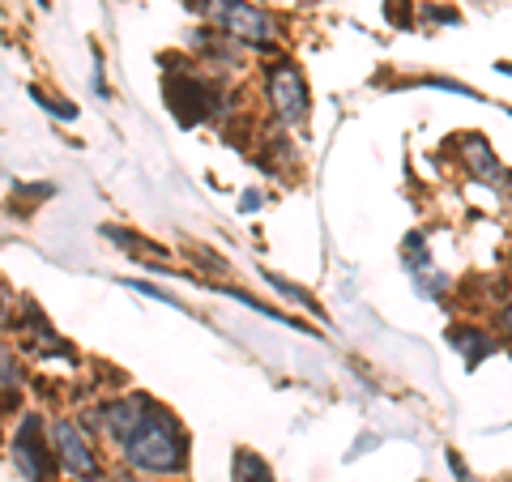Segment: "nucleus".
I'll return each mask as SVG.
<instances>
[{
	"mask_svg": "<svg viewBox=\"0 0 512 482\" xmlns=\"http://www.w3.org/2000/svg\"><path fill=\"white\" fill-rule=\"evenodd\" d=\"M504 325H508V329H512V308H508V312H504Z\"/></svg>",
	"mask_w": 512,
	"mask_h": 482,
	"instance_id": "9",
	"label": "nucleus"
},
{
	"mask_svg": "<svg viewBox=\"0 0 512 482\" xmlns=\"http://www.w3.org/2000/svg\"><path fill=\"white\" fill-rule=\"evenodd\" d=\"M466 158L478 167V175H483V180H500V163H491V154H487V141H483V137H474V141H470V146H466Z\"/></svg>",
	"mask_w": 512,
	"mask_h": 482,
	"instance_id": "7",
	"label": "nucleus"
},
{
	"mask_svg": "<svg viewBox=\"0 0 512 482\" xmlns=\"http://www.w3.org/2000/svg\"><path fill=\"white\" fill-rule=\"evenodd\" d=\"M56 453H60V461L69 465L73 474H82V478L99 474V457H94V448L86 444V436L73 423H60L56 427Z\"/></svg>",
	"mask_w": 512,
	"mask_h": 482,
	"instance_id": "4",
	"label": "nucleus"
},
{
	"mask_svg": "<svg viewBox=\"0 0 512 482\" xmlns=\"http://www.w3.org/2000/svg\"><path fill=\"white\" fill-rule=\"evenodd\" d=\"M13 457H18L22 474H26L30 482H43V474H47V465H43L47 448L39 444V419H35V414H30V419L22 423V440H18V448H13Z\"/></svg>",
	"mask_w": 512,
	"mask_h": 482,
	"instance_id": "5",
	"label": "nucleus"
},
{
	"mask_svg": "<svg viewBox=\"0 0 512 482\" xmlns=\"http://www.w3.org/2000/svg\"><path fill=\"white\" fill-rule=\"evenodd\" d=\"M235 482H269V465L252 453H239L235 457Z\"/></svg>",
	"mask_w": 512,
	"mask_h": 482,
	"instance_id": "8",
	"label": "nucleus"
},
{
	"mask_svg": "<svg viewBox=\"0 0 512 482\" xmlns=\"http://www.w3.org/2000/svg\"><path fill=\"white\" fill-rule=\"evenodd\" d=\"M141 406H146L141 397H137V401H120V406H107L103 419H107V427H111V436H120V440L133 436V427L146 419V410H141Z\"/></svg>",
	"mask_w": 512,
	"mask_h": 482,
	"instance_id": "6",
	"label": "nucleus"
},
{
	"mask_svg": "<svg viewBox=\"0 0 512 482\" xmlns=\"http://www.w3.org/2000/svg\"><path fill=\"white\" fill-rule=\"evenodd\" d=\"M197 9H205L210 18L227 30V35L235 39H244V43H256V47H269L278 35V26L274 18H269L265 9H256L248 5V0H192Z\"/></svg>",
	"mask_w": 512,
	"mask_h": 482,
	"instance_id": "2",
	"label": "nucleus"
},
{
	"mask_svg": "<svg viewBox=\"0 0 512 482\" xmlns=\"http://www.w3.org/2000/svg\"><path fill=\"white\" fill-rule=\"evenodd\" d=\"M269 99H274L278 116L291 124L308 116V86H303L299 69H291V64H278V69L269 73Z\"/></svg>",
	"mask_w": 512,
	"mask_h": 482,
	"instance_id": "3",
	"label": "nucleus"
},
{
	"mask_svg": "<svg viewBox=\"0 0 512 482\" xmlns=\"http://www.w3.org/2000/svg\"><path fill=\"white\" fill-rule=\"evenodd\" d=\"M124 453L137 470H150V474H171L184 465V440H180V427H175L171 414L163 410H146V419L133 427V436L124 440Z\"/></svg>",
	"mask_w": 512,
	"mask_h": 482,
	"instance_id": "1",
	"label": "nucleus"
}]
</instances>
